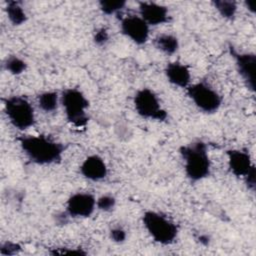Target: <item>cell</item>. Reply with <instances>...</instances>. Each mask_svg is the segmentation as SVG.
I'll return each mask as SVG.
<instances>
[{
    "instance_id": "1",
    "label": "cell",
    "mask_w": 256,
    "mask_h": 256,
    "mask_svg": "<svg viewBox=\"0 0 256 256\" xmlns=\"http://www.w3.org/2000/svg\"><path fill=\"white\" fill-rule=\"evenodd\" d=\"M19 145L26 157L34 164L45 166L60 163L65 147L44 135H22Z\"/></svg>"
},
{
    "instance_id": "2",
    "label": "cell",
    "mask_w": 256,
    "mask_h": 256,
    "mask_svg": "<svg viewBox=\"0 0 256 256\" xmlns=\"http://www.w3.org/2000/svg\"><path fill=\"white\" fill-rule=\"evenodd\" d=\"M179 153L183 160L185 175L190 182L196 183L209 177L211 160L206 143L198 140L183 145L179 148Z\"/></svg>"
},
{
    "instance_id": "3",
    "label": "cell",
    "mask_w": 256,
    "mask_h": 256,
    "mask_svg": "<svg viewBox=\"0 0 256 256\" xmlns=\"http://www.w3.org/2000/svg\"><path fill=\"white\" fill-rule=\"evenodd\" d=\"M142 223L153 241L160 245H170L175 242L178 236L177 225L157 211H145L142 216Z\"/></svg>"
},
{
    "instance_id": "4",
    "label": "cell",
    "mask_w": 256,
    "mask_h": 256,
    "mask_svg": "<svg viewBox=\"0 0 256 256\" xmlns=\"http://www.w3.org/2000/svg\"><path fill=\"white\" fill-rule=\"evenodd\" d=\"M60 103L68 122L77 128H85L89 121L87 109L89 101L78 88H67L60 96Z\"/></svg>"
},
{
    "instance_id": "5",
    "label": "cell",
    "mask_w": 256,
    "mask_h": 256,
    "mask_svg": "<svg viewBox=\"0 0 256 256\" xmlns=\"http://www.w3.org/2000/svg\"><path fill=\"white\" fill-rule=\"evenodd\" d=\"M3 105L9 122L16 129L26 130L35 124L34 107L24 96H9L4 99Z\"/></svg>"
},
{
    "instance_id": "6",
    "label": "cell",
    "mask_w": 256,
    "mask_h": 256,
    "mask_svg": "<svg viewBox=\"0 0 256 256\" xmlns=\"http://www.w3.org/2000/svg\"><path fill=\"white\" fill-rule=\"evenodd\" d=\"M133 105L136 113L144 119L164 122L168 117V113L161 106L158 96L150 88L137 90L133 97Z\"/></svg>"
},
{
    "instance_id": "7",
    "label": "cell",
    "mask_w": 256,
    "mask_h": 256,
    "mask_svg": "<svg viewBox=\"0 0 256 256\" xmlns=\"http://www.w3.org/2000/svg\"><path fill=\"white\" fill-rule=\"evenodd\" d=\"M186 93L193 104L203 113H216L222 105L221 95L204 81L190 84L186 88Z\"/></svg>"
},
{
    "instance_id": "8",
    "label": "cell",
    "mask_w": 256,
    "mask_h": 256,
    "mask_svg": "<svg viewBox=\"0 0 256 256\" xmlns=\"http://www.w3.org/2000/svg\"><path fill=\"white\" fill-rule=\"evenodd\" d=\"M230 54L234 59L235 67L242 78L245 86L251 91H255L256 74V55L253 52H239L235 48H229Z\"/></svg>"
},
{
    "instance_id": "9",
    "label": "cell",
    "mask_w": 256,
    "mask_h": 256,
    "mask_svg": "<svg viewBox=\"0 0 256 256\" xmlns=\"http://www.w3.org/2000/svg\"><path fill=\"white\" fill-rule=\"evenodd\" d=\"M149 25L139 15H128L121 19V33L136 45H143L149 39Z\"/></svg>"
},
{
    "instance_id": "10",
    "label": "cell",
    "mask_w": 256,
    "mask_h": 256,
    "mask_svg": "<svg viewBox=\"0 0 256 256\" xmlns=\"http://www.w3.org/2000/svg\"><path fill=\"white\" fill-rule=\"evenodd\" d=\"M96 209V198L88 192H76L66 201L65 211L70 218H88Z\"/></svg>"
},
{
    "instance_id": "11",
    "label": "cell",
    "mask_w": 256,
    "mask_h": 256,
    "mask_svg": "<svg viewBox=\"0 0 256 256\" xmlns=\"http://www.w3.org/2000/svg\"><path fill=\"white\" fill-rule=\"evenodd\" d=\"M139 16L149 26H158L169 21L168 8L151 1L139 2Z\"/></svg>"
},
{
    "instance_id": "12",
    "label": "cell",
    "mask_w": 256,
    "mask_h": 256,
    "mask_svg": "<svg viewBox=\"0 0 256 256\" xmlns=\"http://www.w3.org/2000/svg\"><path fill=\"white\" fill-rule=\"evenodd\" d=\"M80 174L90 181H101L108 175V167L102 157L97 154L87 156L79 167Z\"/></svg>"
},
{
    "instance_id": "13",
    "label": "cell",
    "mask_w": 256,
    "mask_h": 256,
    "mask_svg": "<svg viewBox=\"0 0 256 256\" xmlns=\"http://www.w3.org/2000/svg\"><path fill=\"white\" fill-rule=\"evenodd\" d=\"M229 171L236 177L244 178L254 166L248 151L243 149H229L226 151Z\"/></svg>"
},
{
    "instance_id": "14",
    "label": "cell",
    "mask_w": 256,
    "mask_h": 256,
    "mask_svg": "<svg viewBox=\"0 0 256 256\" xmlns=\"http://www.w3.org/2000/svg\"><path fill=\"white\" fill-rule=\"evenodd\" d=\"M164 73L168 82L176 87L186 89L191 83V72L189 68L179 61L168 63L164 69Z\"/></svg>"
},
{
    "instance_id": "15",
    "label": "cell",
    "mask_w": 256,
    "mask_h": 256,
    "mask_svg": "<svg viewBox=\"0 0 256 256\" xmlns=\"http://www.w3.org/2000/svg\"><path fill=\"white\" fill-rule=\"evenodd\" d=\"M153 44L156 49L169 56L175 54L179 49L178 38L169 33H162L156 36L153 40Z\"/></svg>"
},
{
    "instance_id": "16",
    "label": "cell",
    "mask_w": 256,
    "mask_h": 256,
    "mask_svg": "<svg viewBox=\"0 0 256 256\" xmlns=\"http://www.w3.org/2000/svg\"><path fill=\"white\" fill-rule=\"evenodd\" d=\"M38 107L46 113L55 111L60 103V96L55 91H44L37 97Z\"/></svg>"
},
{
    "instance_id": "17",
    "label": "cell",
    "mask_w": 256,
    "mask_h": 256,
    "mask_svg": "<svg viewBox=\"0 0 256 256\" xmlns=\"http://www.w3.org/2000/svg\"><path fill=\"white\" fill-rule=\"evenodd\" d=\"M6 14L9 21L15 26L23 25L27 21V14L18 1H9L7 3Z\"/></svg>"
},
{
    "instance_id": "18",
    "label": "cell",
    "mask_w": 256,
    "mask_h": 256,
    "mask_svg": "<svg viewBox=\"0 0 256 256\" xmlns=\"http://www.w3.org/2000/svg\"><path fill=\"white\" fill-rule=\"evenodd\" d=\"M214 8L226 20H233L237 13V3L232 0H215L212 2Z\"/></svg>"
},
{
    "instance_id": "19",
    "label": "cell",
    "mask_w": 256,
    "mask_h": 256,
    "mask_svg": "<svg viewBox=\"0 0 256 256\" xmlns=\"http://www.w3.org/2000/svg\"><path fill=\"white\" fill-rule=\"evenodd\" d=\"M4 68L12 75H20L27 69V63L16 55H9L4 61Z\"/></svg>"
},
{
    "instance_id": "20",
    "label": "cell",
    "mask_w": 256,
    "mask_h": 256,
    "mask_svg": "<svg viewBox=\"0 0 256 256\" xmlns=\"http://www.w3.org/2000/svg\"><path fill=\"white\" fill-rule=\"evenodd\" d=\"M100 11L105 15H113L120 12L125 6L126 1L124 0H101L98 2Z\"/></svg>"
},
{
    "instance_id": "21",
    "label": "cell",
    "mask_w": 256,
    "mask_h": 256,
    "mask_svg": "<svg viewBox=\"0 0 256 256\" xmlns=\"http://www.w3.org/2000/svg\"><path fill=\"white\" fill-rule=\"evenodd\" d=\"M116 206V199L114 196L105 194L96 199V208L103 212H110Z\"/></svg>"
},
{
    "instance_id": "22",
    "label": "cell",
    "mask_w": 256,
    "mask_h": 256,
    "mask_svg": "<svg viewBox=\"0 0 256 256\" xmlns=\"http://www.w3.org/2000/svg\"><path fill=\"white\" fill-rule=\"evenodd\" d=\"M21 251V246L12 241H5L0 245V254L3 256H10L18 254Z\"/></svg>"
},
{
    "instance_id": "23",
    "label": "cell",
    "mask_w": 256,
    "mask_h": 256,
    "mask_svg": "<svg viewBox=\"0 0 256 256\" xmlns=\"http://www.w3.org/2000/svg\"><path fill=\"white\" fill-rule=\"evenodd\" d=\"M109 40V33L106 28L101 27L96 29V31L93 33V42L97 46H104Z\"/></svg>"
},
{
    "instance_id": "24",
    "label": "cell",
    "mask_w": 256,
    "mask_h": 256,
    "mask_svg": "<svg viewBox=\"0 0 256 256\" xmlns=\"http://www.w3.org/2000/svg\"><path fill=\"white\" fill-rule=\"evenodd\" d=\"M52 255H86L87 253L82 248H54L50 251Z\"/></svg>"
},
{
    "instance_id": "25",
    "label": "cell",
    "mask_w": 256,
    "mask_h": 256,
    "mask_svg": "<svg viewBox=\"0 0 256 256\" xmlns=\"http://www.w3.org/2000/svg\"><path fill=\"white\" fill-rule=\"evenodd\" d=\"M109 237L113 242L120 244L126 240L127 234H126V231L122 227L117 226V227H113L112 229H110Z\"/></svg>"
},
{
    "instance_id": "26",
    "label": "cell",
    "mask_w": 256,
    "mask_h": 256,
    "mask_svg": "<svg viewBox=\"0 0 256 256\" xmlns=\"http://www.w3.org/2000/svg\"><path fill=\"white\" fill-rule=\"evenodd\" d=\"M243 179L245 181V184H246L247 188L251 192H254L255 187H256V168H255V165L249 170V172L247 173V175Z\"/></svg>"
},
{
    "instance_id": "27",
    "label": "cell",
    "mask_w": 256,
    "mask_h": 256,
    "mask_svg": "<svg viewBox=\"0 0 256 256\" xmlns=\"http://www.w3.org/2000/svg\"><path fill=\"white\" fill-rule=\"evenodd\" d=\"M55 218H56V222H57L58 224H64V225H65V224L68 222L70 216H69V215L67 214V212L65 211V212H62V213L57 214Z\"/></svg>"
},
{
    "instance_id": "28",
    "label": "cell",
    "mask_w": 256,
    "mask_h": 256,
    "mask_svg": "<svg viewBox=\"0 0 256 256\" xmlns=\"http://www.w3.org/2000/svg\"><path fill=\"white\" fill-rule=\"evenodd\" d=\"M244 6H245V8H246L250 13H252V14L255 13L256 9H255V2H254V1L247 0V1L244 2Z\"/></svg>"
},
{
    "instance_id": "29",
    "label": "cell",
    "mask_w": 256,
    "mask_h": 256,
    "mask_svg": "<svg viewBox=\"0 0 256 256\" xmlns=\"http://www.w3.org/2000/svg\"><path fill=\"white\" fill-rule=\"evenodd\" d=\"M199 241L203 245H208L209 244V237L207 235H201L199 237Z\"/></svg>"
}]
</instances>
